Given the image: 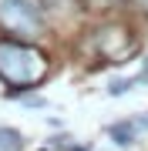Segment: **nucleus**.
Listing matches in <instances>:
<instances>
[{
    "mask_svg": "<svg viewBox=\"0 0 148 151\" xmlns=\"http://www.w3.org/2000/svg\"><path fill=\"white\" fill-rule=\"evenodd\" d=\"M24 145V134L14 128H0V151H20Z\"/></svg>",
    "mask_w": 148,
    "mask_h": 151,
    "instance_id": "4",
    "label": "nucleus"
},
{
    "mask_svg": "<svg viewBox=\"0 0 148 151\" xmlns=\"http://www.w3.org/2000/svg\"><path fill=\"white\" fill-rule=\"evenodd\" d=\"M108 134H111V141H115V145L131 148V145H135V138L142 134V131H138V124H135V118H131V121H118V124H111Z\"/></svg>",
    "mask_w": 148,
    "mask_h": 151,
    "instance_id": "3",
    "label": "nucleus"
},
{
    "mask_svg": "<svg viewBox=\"0 0 148 151\" xmlns=\"http://www.w3.org/2000/svg\"><path fill=\"white\" fill-rule=\"evenodd\" d=\"M131 84H135V81H115V84H111V94H125V91H131Z\"/></svg>",
    "mask_w": 148,
    "mask_h": 151,
    "instance_id": "5",
    "label": "nucleus"
},
{
    "mask_svg": "<svg viewBox=\"0 0 148 151\" xmlns=\"http://www.w3.org/2000/svg\"><path fill=\"white\" fill-rule=\"evenodd\" d=\"M0 27L30 40L44 30V14L37 0H0Z\"/></svg>",
    "mask_w": 148,
    "mask_h": 151,
    "instance_id": "2",
    "label": "nucleus"
},
{
    "mask_svg": "<svg viewBox=\"0 0 148 151\" xmlns=\"http://www.w3.org/2000/svg\"><path fill=\"white\" fill-rule=\"evenodd\" d=\"M138 4H142V7H145V10H148V0H138Z\"/></svg>",
    "mask_w": 148,
    "mask_h": 151,
    "instance_id": "6",
    "label": "nucleus"
},
{
    "mask_svg": "<svg viewBox=\"0 0 148 151\" xmlns=\"http://www.w3.org/2000/svg\"><path fill=\"white\" fill-rule=\"evenodd\" d=\"M44 74H47V57L37 47H30L24 37H0V77L7 84L27 91L44 81Z\"/></svg>",
    "mask_w": 148,
    "mask_h": 151,
    "instance_id": "1",
    "label": "nucleus"
}]
</instances>
